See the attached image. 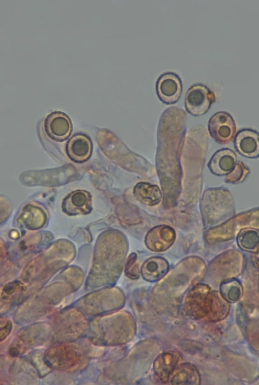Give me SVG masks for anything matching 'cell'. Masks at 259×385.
Segmentation results:
<instances>
[{
  "mask_svg": "<svg viewBox=\"0 0 259 385\" xmlns=\"http://www.w3.org/2000/svg\"><path fill=\"white\" fill-rule=\"evenodd\" d=\"M170 381L175 384H197L200 382L199 373L192 364L184 363L176 368L171 374Z\"/></svg>",
  "mask_w": 259,
  "mask_h": 385,
  "instance_id": "5bb4252c",
  "label": "cell"
},
{
  "mask_svg": "<svg viewBox=\"0 0 259 385\" xmlns=\"http://www.w3.org/2000/svg\"><path fill=\"white\" fill-rule=\"evenodd\" d=\"M209 288L204 284L193 287L187 295L185 301V311L189 316L201 318L207 314Z\"/></svg>",
  "mask_w": 259,
  "mask_h": 385,
  "instance_id": "5b68a950",
  "label": "cell"
},
{
  "mask_svg": "<svg viewBox=\"0 0 259 385\" xmlns=\"http://www.w3.org/2000/svg\"><path fill=\"white\" fill-rule=\"evenodd\" d=\"M215 101V94L212 91L203 84L196 83L186 94L185 107L190 114L201 116L207 112Z\"/></svg>",
  "mask_w": 259,
  "mask_h": 385,
  "instance_id": "6da1fadb",
  "label": "cell"
},
{
  "mask_svg": "<svg viewBox=\"0 0 259 385\" xmlns=\"http://www.w3.org/2000/svg\"><path fill=\"white\" fill-rule=\"evenodd\" d=\"M236 151L242 156L248 158L259 157V133L252 129L239 130L234 139Z\"/></svg>",
  "mask_w": 259,
  "mask_h": 385,
  "instance_id": "52a82bcc",
  "label": "cell"
},
{
  "mask_svg": "<svg viewBox=\"0 0 259 385\" xmlns=\"http://www.w3.org/2000/svg\"><path fill=\"white\" fill-rule=\"evenodd\" d=\"M176 238V232L172 227L166 225H158L147 232L145 243L149 250L161 252L171 247Z\"/></svg>",
  "mask_w": 259,
  "mask_h": 385,
  "instance_id": "8992f818",
  "label": "cell"
},
{
  "mask_svg": "<svg viewBox=\"0 0 259 385\" xmlns=\"http://www.w3.org/2000/svg\"><path fill=\"white\" fill-rule=\"evenodd\" d=\"M222 297L227 301L235 302L239 300L242 294V288L236 281L224 282L221 287Z\"/></svg>",
  "mask_w": 259,
  "mask_h": 385,
  "instance_id": "e0dca14e",
  "label": "cell"
},
{
  "mask_svg": "<svg viewBox=\"0 0 259 385\" xmlns=\"http://www.w3.org/2000/svg\"><path fill=\"white\" fill-rule=\"evenodd\" d=\"M183 85L176 73L166 72L161 74L156 82V92L160 100L166 105L174 104L181 97Z\"/></svg>",
  "mask_w": 259,
  "mask_h": 385,
  "instance_id": "3957f363",
  "label": "cell"
},
{
  "mask_svg": "<svg viewBox=\"0 0 259 385\" xmlns=\"http://www.w3.org/2000/svg\"><path fill=\"white\" fill-rule=\"evenodd\" d=\"M208 130L210 136L218 143L227 145L234 140L236 125L232 115L226 111H219L210 118Z\"/></svg>",
  "mask_w": 259,
  "mask_h": 385,
  "instance_id": "7a4b0ae2",
  "label": "cell"
},
{
  "mask_svg": "<svg viewBox=\"0 0 259 385\" xmlns=\"http://www.w3.org/2000/svg\"><path fill=\"white\" fill-rule=\"evenodd\" d=\"M235 152L228 148L217 150L211 156L207 166L210 172L217 176L228 175L235 167L237 162Z\"/></svg>",
  "mask_w": 259,
  "mask_h": 385,
  "instance_id": "30bf717a",
  "label": "cell"
},
{
  "mask_svg": "<svg viewBox=\"0 0 259 385\" xmlns=\"http://www.w3.org/2000/svg\"><path fill=\"white\" fill-rule=\"evenodd\" d=\"M249 167L242 161L238 160L234 168L226 175L225 182L233 184L243 182L250 174Z\"/></svg>",
  "mask_w": 259,
  "mask_h": 385,
  "instance_id": "ac0fdd59",
  "label": "cell"
},
{
  "mask_svg": "<svg viewBox=\"0 0 259 385\" xmlns=\"http://www.w3.org/2000/svg\"><path fill=\"white\" fill-rule=\"evenodd\" d=\"M168 269V263L164 258L153 256L145 261L141 267V273L145 280L155 282L163 278Z\"/></svg>",
  "mask_w": 259,
  "mask_h": 385,
  "instance_id": "8fae6325",
  "label": "cell"
},
{
  "mask_svg": "<svg viewBox=\"0 0 259 385\" xmlns=\"http://www.w3.org/2000/svg\"><path fill=\"white\" fill-rule=\"evenodd\" d=\"M62 205L63 210L69 215L87 214L92 210V196L87 191L75 190L64 199Z\"/></svg>",
  "mask_w": 259,
  "mask_h": 385,
  "instance_id": "9c48e42d",
  "label": "cell"
},
{
  "mask_svg": "<svg viewBox=\"0 0 259 385\" xmlns=\"http://www.w3.org/2000/svg\"><path fill=\"white\" fill-rule=\"evenodd\" d=\"M137 260V254L133 252L128 255L125 265V274L132 279H137L140 276V272Z\"/></svg>",
  "mask_w": 259,
  "mask_h": 385,
  "instance_id": "d6986e66",
  "label": "cell"
},
{
  "mask_svg": "<svg viewBox=\"0 0 259 385\" xmlns=\"http://www.w3.org/2000/svg\"><path fill=\"white\" fill-rule=\"evenodd\" d=\"M135 198L143 204L153 206L158 205L162 197L159 188L147 182H139L133 189Z\"/></svg>",
  "mask_w": 259,
  "mask_h": 385,
  "instance_id": "7c38bea8",
  "label": "cell"
},
{
  "mask_svg": "<svg viewBox=\"0 0 259 385\" xmlns=\"http://www.w3.org/2000/svg\"><path fill=\"white\" fill-rule=\"evenodd\" d=\"M238 240L242 248L254 251L259 247V231L253 229L242 230L238 235Z\"/></svg>",
  "mask_w": 259,
  "mask_h": 385,
  "instance_id": "2e32d148",
  "label": "cell"
},
{
  "mask_svg": "<svg viewBox=\"0 0 259 385\" xmlns=\"http://www.w3.org/2000/svg\"><path fill=\"white\" fill-rule=\"evenodd\" d=\"M180 355L175 352L168 351L160 354L154 363L155 374L161 381L166 382L171 375L180 359Z\"/></svg>",
  "mask_w": 259,
  "mask_h": 385,
  "instance_id": "4fadbf2b",
  "label": "cell"
},
{
  "mask_svg": "<svg viewBox=\"0 0 259 385\" xmlns=\"http://www.w3.org/2000/svg\"><path fill=\"white\" fill-rule=\"evenodd\" d=\"M44 130L52 140L62 142L66 140L72 132V124L69 116L65 113L55 111L46 117Z\"/></svg>",
  "mask_w": 259,
  "mask_h": 385,
  "instance_id": "277c9868",
  "label": "cell"
},
{
  "mask_svg": "<svg viewBox=\"0 0 259 385\" xmlns=\"http://www.w3.org/2000/svg\"><path fill=\"white\" fill-rule=\"evenodd\" d=\"M93 152V144L87 136L78 134L72 136L66 146V153L69 159L77 163L87 161Z\"/></svg>",
  "mask_w": 259,
  "mask_h": 385,
  "instance_id": "ba28073f",
  "label": "cell"
},
{
  "mask_svg": "<svg viewBox=\"0 0 259 385\" xmlns=\"http://www.w3.org/2000/svg\"><path fill=\"white\" fill-rule=\"evenodd\" d=\"M227 302L217 295H208L206 314L208 318L212 321L224 318L229 311V306Z\"/></svg>",
  "mask_w": 259,
  "mask_h": 385,
  "instance_id": "9a60e30c",
  "label": "cell"
}]
</instances>
